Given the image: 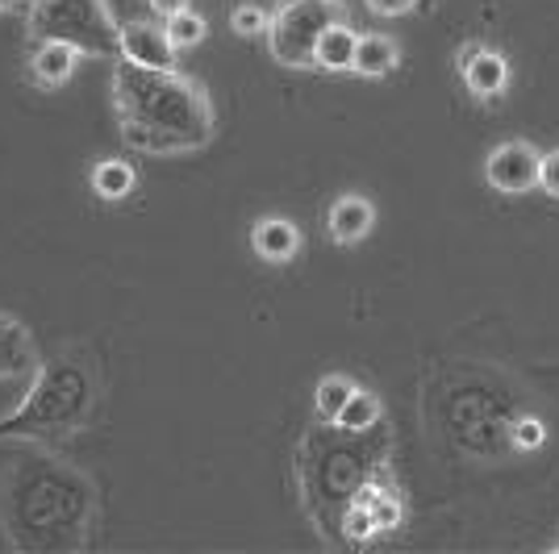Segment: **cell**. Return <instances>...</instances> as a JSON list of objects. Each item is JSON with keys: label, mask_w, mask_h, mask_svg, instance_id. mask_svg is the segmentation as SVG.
Wrapping results in <instances>:
<instances>
[{"label": "cell", "mask_w": 559, "mask_h": 554, "mask_svg": "<svg viewBox=\"0 0 559 554\" xmlns=\"http://www.w3.org/2000/svg\"><path fill=\"white\" fill-rule=\"evenodd\" d=\"M347 533L355 538V542H364V538H372L376 533V521H372V505H350V513H347Z\"/></svg>", "instance_id": "44dd1931"}, {"label": "cell", "mask_w": 559, "mask_h": 554, "mask_svg": "<svg viewBox=\"0 0 559 554\" xmlns=\"http://www.w3.org/2000/svg\"><path fill=\"white\" fill-rule=\"evenodd\" d=\"M401 513H405V508H401V501H396V496H389V492H380V496L372 501L376 533H380V530H396V526H401Z\"/></svg>", "instance_id": "ffe728a7"}, {"label": "cell", "mask_w": 559, "mask_h": 554, "mask_svg": "<svg viewBox=\"0 0 559 554\" xmlns=\"http://www.w3.org/2000/svg\"><path fill=\"white\" fill-rule=\"evenodd\" d=\"M93 188L100 201H126L134 192V167L121 159H105L93 167Z\"/></svg>", "instance_id": "5bb4252c"}, {"label": "cell", "mask_w": 559, "mask_h": 554, "mask_svg": "<svg viewBox=\"0 0 559 554\" xmlns=\"http://www.w3.org/2000/svg\"><path fill=\"white\" fill-rule=\"evenodd\" d=\"M34 43H68L88 59H121V25L109 0H34L29 4Z\"/></svg>", "instance_id": "3957f363"}, {"label": "cell", "mask_w": 559, "mask_h": 554, "mask_svg": "<svg viewBox=\"0 0 559 554\" xmlns=\"http://www.w3.org/2000/svg\"><path fill=\"white\" fill-rule=\"evenodd\" d=\"M510 438L518 450H538V446L547 442V425H543L538 417H518L510 430Z\"/></svg>", "instance_id": "ac0fdd59"}, {"label": "cell", "mask_w": 559, "mask_h": 554, "mask_svg": "<svg viewBox=\"0 0 559 554\" xmlns=\"http://www.w3.org/2000/svg\"><path fill=\"white\" fill-rule=\"evenodd\" d=\"M396 43L389 34H359L355 43V59H350V71L355 75H368V80H380L396 68Z\"/></svg>", "instance_id": "7c38bea8"}, {"label": "cell", "mask_w": 559, "mask_h": 554, "mask_svg": "<svg viewBox=\"0 0 559 554\" xmlns=\"http://www.w3.org/2000/svg\"><path fill=\"white\" fill-rule=\"evenodd\" d=\"M350 396H355V384H350L347 375H326L318 384V393H313V405H318V413L326 417V421H338V413H343V405H347Z\"/></svg>", "instance_id": "9a60e30c"}, {"label": "cell", "mask_w": 559, "mask_h": 554, "mask_svg": "<svg viewBox=\"0 0 559 554\" xmlns=\"http://www.w3.org/2000/svg\"><path fill=\"white\" fill-rule=\"evenodd\" d=\"M93 409V380L80 363H55L43 368L34 388L25 396L17 417H9V425H0V434H17V438H55L68 434L75 425H84V417Z\"/></svg>", "instance_id": "7a4b0ae2"}, {"label": "cell", "mask_w": 559, "mask_h": 554, "mask_svg": "<svg viewBox=\"0 0 559 554\" xmlns=\"http://www.w3.org/2000/svg\"><path fill=\"white\" fill-rule=\"evenodd\" d=\"M460 68H464V84L476 96H501L510 84V63L497 55V50H476L467 47L460 55Z\"/></svg>", "instance_id": "52a82bcc"}, {"label": "cell", "mask_w": 559, "mask_h": 554, "mask_svg": "<svg viewBox=\"0 0 559 554\" xmlns=\"http://www.w3.org/2000/svg\"><path fill=\"white\" fill-rule=\"evenodd\" d=\"M538 155L531 142H501L485 162V180L497 192H531L538 184Z\"/></svg>", "instance_id": "5b68a950"}, {"label": "cell", "mask_w": 559, "mask_h": 554, "mask_svg": "<svg viewBox=\"0 0 559 554\" xmlns=\"http://www.w3.org/2000/svg\"><path fill=\"white\" fill-rule=\"evenodd\" d=\"M151 9H155L159 17H171V13H180V9H188V0H151Z\"/></svg>", "instance_id": "cb8c5ba5"}, {"label": "cell", "mask_w": 559, "mask_h": 554, "mask_svg": "<svg viewBox=\"0 0 559 554\" xmlns=\"http://www.w3.org/2000/svg\"><path fill=\"white\" fill-rule=\"evenodd\" d=\"M164 34L176 50L197 47V43L205 38V17H201V13H192V9H180V13H171V17H167Z\"/></svg>", "instance_id": "2e32d148"}, {"label": "cell", "mask_w": 559, "mask_h": 554, "mask_svg": "<svg viewBox=\"0 0 559 554\" xmlns=\"http://www.w3.org/2000/svg\"><path fill=\"white\" fill-rule=\"evenodd\" d=\"M22 0H0V13H9V9H17Z\"/></svg>", "instance_id": "d4e9b609"}, {"label": "cell", "mask_w": 559, "mask_h": 554, "mask_svg": "<svg viewBox=\"0 0 559 554\" xmlns=\"http://www.w3.org/2000/svg\"><path fill=\"white\" fill-rule=\"evenodd\" d=\"M538 188L559 201V150H551V155L538 159Z\"/></svg>", "instance_id": "7402d4cb"}, {"label": "cell", "mask_w": 559, "mask_h": 554, "mask_svg": "<svg viewBox=\"0 0 559 554\" xmlns=\"http://www.w3.org/2000/svg\"><path fill=\"white\" fill-rule=\"evenodd\" d=\"M34 368V342H29V329L17 317L0 313V380L9 375H22Z\"/></svg>", "instance_id": "30bf717a"}, {"label": "cell", "mask_w": 559, "mask_h": 554, "mask_svg": "<svg viewBox=\"0 0 559 554\" xmlns=\"http://www.w3.org/2000/svg\"><path fill=\"white\" fill-rule=\"evenodd\" d=\"M114 105L121 138L142 155H188L213 138L210 96L180 71H151L121 59L114 68Z\"/></svg>", "instance_id": "6da1fadb"}, {"label": "cell", "mask_w": 559, "mask_h": 554, "mask_svg": "<svg viewBox=\"0 0 559 554\" xmlns=\"http://www.w3.org/2000/svg\"><path fill=\"white\" fill-rule=\"evenodd\" d=\"M372 13H380V17H396V13H409L418 0H364Z\"/></svg>", "instance_id": "603a6c76"}, {"label": "cell", "mask_w": 559, "mask_h": 554, "mask_svg": "<svg viewBox=\"0 0 559 554\" xmlns=\"http://www.w3.org/2000/svg\"><path fill=\"white\" fill-rule=\"evenodd\" d=\"M372 221H376V213L364 196H343V201L330 205L326 230L338 246H350V242H359V238L372 233Z\"/></svg>", "instance_id": "ba28073f"}, {"label": "cell", "mask_w": 559, "mask_h": 554, "mask_svg": "<svg viewBox=\"0 0 559 554\" xmlns=\"http://www.w3.org/2000/svg\"><path fill=\"white\" fill-rule=\"evenodd\" d=\"M338 22L334 0H280V9L267 22V43L284 68H318V38Z\"/></svg>", "instance_id": "277c9868"}, {"label": "cell", "mask_w": 559, "mask_h": 554, "mask_svg": "<svg viewBox=\"0 0 559 554\" xmlns=\"http://www.w3.org/2000/svg\"><path fill=\"white\" fill-rule=\"evenodd\" d=\"M121 59L151 71H176V47L167 43V34L159 25L146 22L121 25Z\"/></svg>", "instance_id": "8992f818"}, {"label": "cell", "mask_w": 559, "mask_h": 554, "mask_svg": "<svg viewBox=\"0 0 559 554\" xmlns=\"http://www.w3.org/2000/svg\"><path fill=\"white\" fill-rule=\"evenodd\" d=\"M355 43H359V34L350 29V25L343 22H334L318 38V68H326V71H350V59H355Z\"/></svg>", "instance_id": "4fadbf2b"}, {"label": "cell", "mask_w": 559, "mask_h": 554, "mask_svg": "<svg viewBox=\"0 0 559 554\" xmlns=\"http://www.w3.org/2000/svg\"><path fill=\"white\" fill-rule=\"evenodd\" d=\"M267 22H272V13H263L259 4H238L234 9V17H230V25H234V34H267Z\"/></svg>", "instance_id": "d6986e66"}, {"label": "cell", "mask_w": 559, "mask_h": 554, "mask_svg": "<svg viewBox=\"0 0 559 554\" xmlns=\"http://www.w3.org/2000/svg\"><path fill=\"white\" fill-rule=\"evenodd\" d=\"M75 59L80 50L68 47V43H34V55H29V71L38 84H68L71 71H75Z\"/></svg>", "instance_id": "8fae6325"}, {"label": "cell", "mask_w": 559, "mask_h": 554, "mask_svg": "<svg viewBox=\"0 0 559 554\" xmlns=\"http://www.w3.org/2000/svg\"><path fill=\"white\" fill-rule=\"evenodd\" d=\"M251 242H255V254L263 263H288L301 251V230L288 217H263L251 233Z\"/></svg>", "instance_id": "9c48e42d"}, {"label": "cell", "mask_w": 559, "mask_h": 554, "mask_svg": "<svg viewBox=\"0 0 559 554\" xmlns=\"http://www.w3.org/2000/svg\"><path fill=\"white\" fill-rule=\"evenodd\" d=\"M376 421H380V400L355 388V396L343 405V413H338L334 425H343V430H355V434H359V430H368V425H376Z\"/></svg>", "instance_id": "e0dca14e"}]
</instances>
